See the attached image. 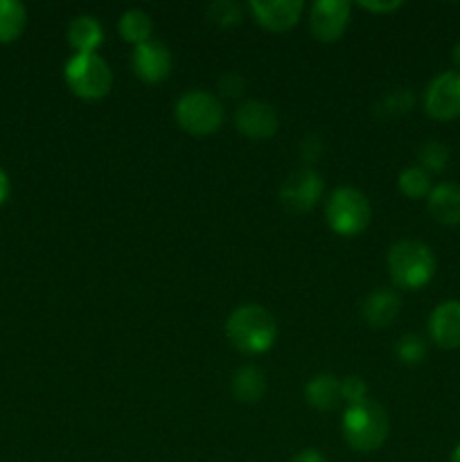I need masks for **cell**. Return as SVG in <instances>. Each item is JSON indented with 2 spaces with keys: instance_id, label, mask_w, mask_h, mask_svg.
Returning a JSON list of instances; mask_svg holds the SVG:
<instances>
[{
  "instance_id": "7",
  "label": "cell",
  "mask_w": 460,
  "mask_h": 462,
  "mask_svg": "<svg viewBox=\"0 0 460 462\" xmlns=\"http://www.w3.org/2000/svg\"><path fill=\"white\" fill-rule=\"evenodd\" d=\"M323 188V176L316 170L305 167V170H298L291 176H287V180L280 188V203L293 215L309 212L318 203Z\"/></svg>"
},
{
  "instance_id": "21",
  "label": "cell",
  "mask_w": 460,
  "mask_h": 462,
  "mask_svg": "<svg viewBox=\"0 0 460 462\" xmlns=\"http://www.w3.org/2000/svg\"><path fill=\"white\" fill-rule=\"evenodd\" d=\"M400 192L409 199H424L431 194V174L422 167H406L397 179Z\"/></svg>"
},
{
  "instance_id": "9",
  "label": "cell",
  "mask_w": 460,
  "mask_h": 462,
  "mask_svg": "<svg viewBox=\"0 0 460 462\" xmlns=\"http://www.w3.org/2000/svg\"><path fill=\"white\" fill-rule=\"evenodd\" d=\"M352 5L347 0H316L309 14L311 34L318 41L332 43L345 34Z\"/></svg>"
},
{
  "instance_id": "2",
  "label": "cell",
  "mask_w": 460,
  "mask_h": 462,
  "mask_svg": "<svg viewBox=\"0 0 460 462\" xmlns=\"http://www.w3.org/2000/svg\"><path fill=\"white\" fill-rule=\"evenodd\" d=\"M341 427L347 445L354 451H361V454L377 451L386 442L388 431H391L388 413L383 411L382 404L373 400H363L359 404L347 406Z\"/></svg>"
},
{
  "instance_id": "12",
  "label": "cell",
  "mask_w": 460,
  "mask_h": 462,
  "mask_svg": "<svg viewBox=\"0 0 460 462\" xmlns=\"http://www.w3.org/2000/svg\"><path fill=\"white\" fill-rule=\"evenodd\" d=\"M253 16L269 32H287L300 18L302 0H251L248 3Z\"/></svg>"
},
{
  "instance_id": "33",
  "label": "cell",
  "mask_w": 460,
  "mask_h": 462,
  "mask_svg": "<svg viewBox=\"0 0 460 462\" xmlns=\"http://www.w3.org/2000/svg\"><path fill=\"white\" fill-rule=\"evenodd\" d=\"M451 462H460V445L455 447L454 454H451Z\"/></svg>"
},
{
  "instance_id": "29",
  "label": "cell",
  "mask_w": 460,
  "mask_h": 462,
  "mask_svg": "<svg viewBox=\"0 0 460 462\" xmlns=\"http://www.w3.org/2000/svg\"><path fill=\"white\" fill-rule=\"evenodd\" d=\"M359 5L363 9H368V12L382 14V12H395V9H400L404 3H401V0H388V3H368V0H361Z\"/></svg>"
},
{
  "instance_id": "13",
  "label": "cell",
  "mask_w": 460,
  "mask_h": 462,
  "mask_svg": "<svg viewBox=\"0 0 460 462\" xmlns=\"http://www.w3.org/2000/svg\"><path fill=\"white\" fill-rule=\"evenodd\" d=\"M428 334L431 341L442 350L460 347V300L440 302L428 316Z\"/></svg>"
},
{
  "instance_id": "16",
  "label": "cell",
  "mask_w": 460,
  "mask_h": 462,
  "mask_svg": "<svg viewBox=\"0 0 460 462\" xmlns=\"http://www.w3.org/2000/svg\"><path fill=\"white\" fill-rule=\"evenodd\" d=\"M68 43L75 48L77 54L97 52L99 45L104 43V30L95 16H77L68 25Z\"/></svg>"
},
{
  "instance_id": "17",
  "label": "cell",
  "mask_w": 460,
  "mask_h": 462,
  "mask_svg": "<svg viewBox=\"0 0 460 462\" xmlns=\"http://www.w3.org/2000/svg\"><path fill=\"white\" fill-rule=\"evenodd\" d=\"M305 400L318 411H334L341 397V382L334 374H316L305 386Z\"/></svg>"
},
{
  "instance_id": "20",
  "label": "cell",
  "mask_w": 460,
  "mask_h": 462,
  "mask_svg": "<svg viewBox=\"0 0 460 462\" xmlns=\"http://www.w3.org/2000/svg\"><path fill=\"white\" fill-rule=\"evenodd\" d=\"M117 30L124 36V41L129 43H147L149 36L153 32V21L144 9H129V12L122 14L120 23H117Z\"/></svg>"
},
{
  "instance_id": "24",
  "label": "cell",
  "mask_w": 460,
  "mask_h": 462,
  "mask_svg": "<svg viewBox=\"0 0 460 462\" xmlns=\"http://www.w3.org/2000/svg\"><path fill=\"white\" fill-rule=\"evenodd\" d=\"M427 350H428L427 341H424L419 334H404L395 346L397 359L406 365L422 364L424 356H427Z\"/></svg>"
},
{
  "instance_id": "23",
  "label": "cell",
  "mask_w": 460,
  "mask_h": 462,
  "mask_svg": "<svg viewBox=\"0 0 460 462\" xmlns=\"http://www.w3.org/2000/svg\"><path fill=\"white\" fill-rule=\"evenodd\" d=\"M418 158L422 170H427L428 174H431V171L437 174V171H442L449 165V147H446L445 143H440V140H427V143L419 147Z\"/></svg>"
},
{
  "instance_id": "5",
  "label": "cell",
  "mask_w": 460,
  "mask_h": 462,
  "mask_svg": "<svg viewBox=\"0 0 460 462\" xmlns=\"http://www.w3.org/2000/svg\"><path fill=\"white\" fill-rule=\"evenodd\" d=\"M174 117L189 135H210L224 125V106L206 90H188L174 106Z\"/></svg>"
},
{
  "instance_id": "10",
  "label": "cell",
  "mask_w": 460,
  "mask_h": 462,
  "mask_svg": "<svg viewBox=\"0 0 460 462\" xmlns=\"http://www.w3.org/2000/svg\"><path fill=\"white\" fill-rule=\"evenodd\" d=\"M131 66H133L135 77L143 79L144 84H161L170 77L174 59H171L170 48L165 43L149 39L147 43L135 45Z\"/></svg>"
},
{
  "instance_id": "28",
  "label": "cell",
  "mask_w": 460,
  "mask_h": 462,
  "mask_svg": "<svg viewBox=\"0 0 460 462\" xmlns=\"http://www.w3.org/2000/svg\"><path fill=\"white\" fill-rule=\"evenodd\" d=\"M320 153H323V143H320L318 138L309 135V138L302 140V156H305L307 161H316Z\"/></svg>"
},
{
  "instance_id": "14",
  "label": "cell",
  "mask_w": 460,
  "mask_h": 462,
  "mask_svg": "<svg viewBox=\"0 0 460 462\" xmlns=\"http://www.w3.org/2000/svg\"><path fill=\"white\" fill-rule=\"evenodd\" d=\"M401 310V300L392 289H377L363 300L361 314L370 328H388L397 319Z\"/></svg>"
},
{
  "instance_id": "27",
  "label": "cell",
  "mask_w": 460,
  "mask_h": 462,
  "mask_svg": "<svg viewBox=\"0 0 460 462\" xmlns=\"http://www.w3.org/2000/svg\"><path fill=\"white\" fill-rule=\"evenodd\" d=\"M244 86H246V81L239 72H225L219 79V90L225 97H239L244 93Z\"/></svg>"
},
{
  "instance_id": "26",
  "label": "cell",
  "mask_w": 460,
  "mask_h": 462,
  "mask_svg": "<svg viewBox=\"0 0 460 462\" xmlns=\"http://www.w3.org/2000/svg\"><path fill=\"white\" fill-rule=\"evenodd\" d=\"M365 395H368V383L361 377H354V374H352V377H345L341 382V397L350 402V406L363 402Z\"/></svg>"
},
{
  "instance_id": "11",
  "label": "cell",
  "mask_w": 460,
  "mask_h": 462,
  "mask_svg": "<svg viewBox=\"0 0 460 462\" xmlns=\"http://www.w3.org/2000/svg\"><path fill=\"white\" fill-rule=\"evenodd\" d=\"M235 125L239 134L251 140H266L278 131L280 120L278 113L271 104L260 102V99H248L235 113Z\"/></svg>"
},
{
  "instance_id": "22",
  "label": "cell",
  "mask_w": 460,
  "mask_h": 462,
  "mask_svg": "<svg viewBox=\"0 0 460 462\" xmlns=\"http://www.w3.org/2000/svg\"><path fill=\"white\" fill-rule=\"evenodd\" d=\"M415 97L409 88H397L383 95L377 104H374V113L379 117H400L413 108Z\"/></svg>"
},
{
  "instance_id": "31",
  "label": "cell",
  "mask_w": 460,
  "mask_h": 462,
  "mask_svg": "<svg viewBox=\"0 0 460 462\" xmlns=\"http://www.w3.org/2000/svg\"><path fill=\"white\" fill-rule=\"evenodd\" d=\"M9 189H12V185H9V176L5 174V170H0V203L7 201Z\"/></svg>"
},
{
  "instance_id": "30",
  "label": "cell",
  "mask_w": 460,
  "mask_h": 462,
  "mask_svg": "<svg viewBox=\"0 0 460 462\" xmlns=\"http://www.w3.org/2000/svg\"><path fill=\"white\" fill-rule=\"evenodd\" d=\"M291 462H327V460H325V456L320 454V451L305 449V451H300V454L293 456Z\"/></svg>"
},
{
  "instance_id": "18",
  "label": "cell",
  "mask_w": 460,
  "mask_h": 462,
  "mask_svg": "<svg viewBox=\"0 0 460 462\" xmlns=\"http://www.w3.org/2000/svg\"><path fill=\"white\" fill-rule=\"evenodd\" d=\"M266 393V377L255 365H244L233 377V395L244 404H255Z\"/></svg>"
},
{
  "instance_id": "19",
  "label": "cell",
  "mask_w": 460,
  "mask_h": 462,
  "mask_svg": "<svg viewBox=\"0 0 460 462\" xmlns=\"http://www.w3.org/2000/svg\"><path fill=\"white\" fill-rule=\"evenodd\" d=\"M27 25V9L18 0H0V43H12Z\"/></svg>"
},
{
  "instance_id": "3",
  "label": "cell",
  "mask_w": 460,
  "mask_h": 462,
  "mask_svg": "<svg viewBox=\"0 0 460 462\" xmlns=\"http://www.w3.org/2000/svg\"><path fill=\"white\" fill-rule=\"evenodd\" d=\"M388 273L401 289H422L436 273V257L427 244L418 239H401L388 251Z\"/></svg>"
},
{
  "instance_id": "4",
  "label": "cell",
  "mask_w": 460,
  "mask_h": 462,
  "mask_svg": "<svg viewBox=\"0 0 460 462\" xmlns=\"http://www.w3.org/2000/svg\"><path fill=\"white\" fill-rule=\"evenodd\" d=\"M329 228L343 237H354L363 233L373 219V208H370L368 197L356 188H338L329 197L327 208H325Z\"/></svg>"
},
{
  "instance_id": "32",
  "label": "cell",
  "mask_w": 460,
  "mask_h": 462,
  "mask_svg": "<svg viewBox=\"0 0 460 462\" xmlns=\"http://www.w3.org/2000/svg\"><path fill=\"white\" fill-rule=\"evenodd\" d=\"M451 57H454V63H455V66L460 68V43L455 45V48H454V52H451Z\"/></svg>"
},
{
  "instance_id": "1",
  "label": "cell",
  "mask_w": 460,
  "mask_h": 462,
  "mask_svg": "<svg viewBox=\"0 0 460 462\" xmlns=\"http://www.w3.org/2000/svg\"><path fill=\"white\" fill-rule=\"evenodd\" d=\"M225 337L244 355H264L273 347L278 323L266 307L239 305L225 320Z\"/></svg>"
},
{
  "instance_id": "25",
  "label": "cell",
  "mask_w": 460,
  "mask_h": 462,
  "mask_svg": "<svg viewBox=\"0 0 460 462\" xmlns=\"http://www.w3.org/2000/svg\"><path fill=\"white\" fill-rule=\"evenodd\" d=\"M207 18L221 27H233L242 21V5L235 0H216L207 7Z\"/></svg>"
},
{
  "instance_id": "15",
  "label": "cell",
  "mask_w": 460,
  "mask_h": 462,
  "mask_svg": "<svg viewBox=\"0 0 460 462\" xmlns=\"http://www.w3.org/2000/svg\"><path fill=\"white\" fill-rule=\"evenodd\" d=\"M428 212L442 226H460V185L442 183L428 194Z\"/></svg>"
},
{
  "instance_id": "8",
  "label": "cell",
  "mask_w": 460,
  "mask_h": 462,
  "mask_svg": "<svg viewBox=\"0 0 460 462\" xmlns=\"http://www.w3.org/2000/svg\"><path fill=\"white\" fill-rule=\"evenodd\" d=\"M424 108L436 120L460 117V72H442L424 90Z\"/></svg>"
},
{
  "instance_id": "6",
  "label": "cell",
  "mask_w": 460,
  "mask_h": 462,
  "mask_svg": "<svg viewBox=\"0 0 460 462\" xmlns=\"http://www.w3.org/2000/svg\"><path fill=\"white\" fill-rule=\"evenodd\" d=\"M63 75H66V84L70 86L72 93L81 99H90V102L106 97L113 84L111 66L97 52L75 54L66 63Z\"/></svg>"
}]
</instances>
